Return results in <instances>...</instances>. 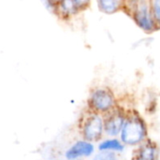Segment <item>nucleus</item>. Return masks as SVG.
<instances>
[{
  "mask_svg": "<svg viewBox=\"0 0 160 160\" xmlns=\"http://www.w3.org/2000/svg\"><path fill=\"white\" fill-rule=\"evenodd\" d=\"M136 23L144 31L151 32L158 26L151 9V0H139L133 11Z\"/></svg>",
  "mask_w": 160,
  "mask_h": 160,
  "instance_id": "obj_4",
  "label": "nucleus"
},
{
  "mask_svg": "<svg viewBox=\"0 0 160 160\" xmlns=\"http://www.w3.org/2000/svg\"><path fill=\"white\" fill-rule=\"evenodd\" d=\"M80 10L76 6L74 0H60L55 5L54 13H56L60 18L68 19L78 13Z\"/></svg>",
  "mask_w": 160,
  "mask_h": 160,
  "instance_id": "obj_7",
  "label": "nucleus"
},
{
  "mask_svg": "<svg viewBox=\"0 0 160 160\" xmlns=\"http://www.w3.org/2000/svg\"><path fill=\"white\" fill-rule=\"evenodd\" d=\"M127 116L118 108H114L106 113L104 122V131L107 135L115 137L121 133Z\"/></svg>",
  "mask_w": 160,
  "mask_h": 160,
  "instance_id": "obj_5",
  "label": "nucleus"
},
{
  "mask_svg": "<svg viewBox=\"0 0 160 160\" xmlns=\"http://www.w3.org/2000/svg\"><path fill=\"white\" fill-rule=\"evenodd\" d=\"M115 98L113 94L105 88H98L94 90L88 99L90 111L98 113H107L115 108Z\"/></svg>",
  "mask_w": 160,
  "mask_h": 160,
  "instance_id": "obj_2",
  "label": "nucleus"
},
{
  "mask_svg": "<svg viewBox=\"0 0 160 160\" xmlns=\"http://www.w3.org/2000/svg\"><path fill=\"white\" fill-rule=\"evenodd\" d=\"M45 5L52 10L54 12V9H55V5L60 1V0H43Z\"/></svg>",
  "mask_w": 160,
  "mask_h": 160,
  "instance_id": "obj_13",
  "label": "nucleus"
},
{
  "mask_svg": "<svg viewBox=\"0 0 160 160\" xmlns=\"http://www.w3.org/2000/svg\"><path fill=\"white\" fill-rule=\"evenodd\" d=\"M158 155V149L153 142H143L137 151V158L139 159H156Z\"/></svg>",
  "mask_w": 160,
  "mask_h": 160,
  "instance_id": "obj_8",
  "label": "nucleus"
},
{
  "mask_svg": "<svg viewBox=\"0 0 160 160\" xmlns=\"http://www.w3.org/2000/svg\"><path fill=\"white\" fill-rule=\"evenodd\" d=\"M147 128L144 121L138 115H128L121 130V141L127 145H138L144 142Z\"/></svg>",
  "mask_w": 160,
  "mask_h": 160,
  "instance_id": "obj_1",
  "label": "nucleus"
},
{
  "mask_svg": "<svg viewBox=\"0 0 160 160\" xmlns=\"http://www.w3.org/2000/svg\"><path fill=\"white\" fill-rule=\"evenodd\" d=\"M103 131L104 122L99 113L91 111L84 116L82 123V134L84 140L91 142L98 141Z\"/></svg>",
  "mask_w": 160,
  "mask_h": 160,
  "instance_id": "obj_3",
  "label": "nucleus"
},
{
  "mask_svg": "<svg viewBox=\"0 0 160 160\" xmlns=\"http://www.w3.org/2000/svg\"><path fill=\"white\" fill-rule=\"evenodd\" d=\"M124 0H98L99 9L108 14L114 13L123 6Z\"/></svg>",
  "mask_w": 160,
  "mask_h": 160,
  "instance_id": "obj_9",
  "label": "nucleus"
},
{
  "mask_svg": "<svg viewBox=\"0 0 160 160\" xmlns=\"http://www.w3.org/2000/svg\"><path fill=\"white\" fill-rule=\"evenodd\" d=\"M151 9L157 24L160 25V0H151Z\"/></svg>",
  "mask_w": 160,
  "mask_h": 160,
  "instance_id": "obj_11",
  "label": "nucleus"
},
{
  "mask_svg": "<svg viewBox=\"0 0 160 160\" xmlns=\"http://www.w3.org/2000/svg\"><path fill=\"white\" fill-rule=\"evenodd\" d=\"M98 149L100 151H109V152H123L125 149L124 142H121L117 139H110L103 141L99 143Z\"/></svg>",
  "mask_w": 160,
  "mask_h": 160,
  "instance_id": "obj_10",
  "label": "nucleus"
},
{
  "mask_svg": "<svg viewBox=\"0 0 160 160\" xmlns=\"http://www.w3.org/2000/svg\"><path fill=\"white\" fill-rule=\"evenodd\" d=\"M74 2L76 6L78 7L79 10H82L86 8L90 4V0H74Z\"/></svg>",
  "mask_w": 160,
  "mask_h": 160,
  "instance_id": "obj_12",
  "label": "nucleus"
},
{
  "mask_svg": "<svg viewBox=\"0 0 160 160\" xmlns=\"http://www.w3.org/2000/svg\"><path fill=\"white\" fill-rule=\"evenodd\" d=\"M94 150L95 148L91 142L86 140L78 141L66 152V158L68 159H76L90 157L94 153Z\"/></svg>",
  "mask_w": 160,
  "mask_h": 160,
  "instance_id": "obj_6",
  "label": "nucleus"
}]
</instances>
